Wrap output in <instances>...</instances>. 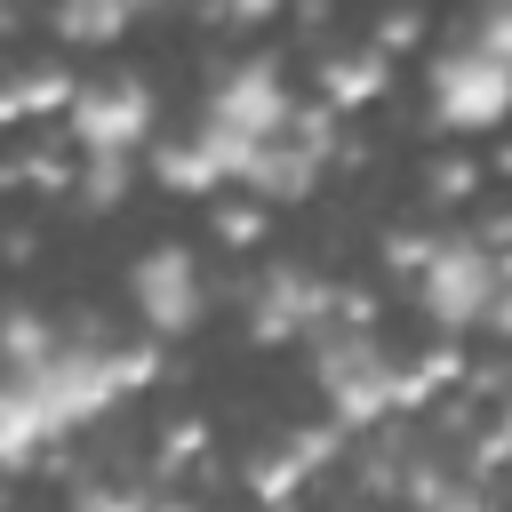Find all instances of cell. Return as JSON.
Returning a JSON list of instances; mask_svg holds the SVG:
<instances>
[{
	"label": "cell",
	"instance_id": "cell-1",
	"mask_svg": "<svg viewBox=\"0 0 512 512\" xmlns=\"http://www.w3.org/2000/svg\"><path fill=\"white\" fill-rule=\"evenodd\" d=\"M144 368H152L144 352H112V344H96V336H56L48 352L8 360V384H0V440H8V456L24 464L48 432L88 424V416L112 408Z\"/></svg>",
	"mask_w": 512,
	"mask_h": 512
},
{
	"label": "cell",
	"instance_id": "cell-2",
	"mask_svg": "<svg viewBox=\"0 0 512 512\" xmlns=\"http://www.w3.org/2000/svg\"><path fill=\"white\" fill-rule=\"evenodd\" d=\"M312 352H320V392H328V408L344 424H368V416H384L400 400V368L384 360V344L360 320H328L312 336Z\"/></svg>",
	"mask_w": 512,
	"mask_h": 512
},
{
	"label": "cell",
	"instance_id": "cell-3",
	"mask_svg": "<svg viewBox=\"0 0 512 512\" xmlns=\"http://www.w3.org/2000/svg\"><path fill=\"white\" fill-rule=\"evenodd\" d=\"M432 112L448 128H496L512 112V56L488 40H456L432 64Z\"/></svg>",
	"mask_w": 512,
	"mask_h": 512
},
{
	"label": "cell",
	"instance_id": "cell-4",
	"mask_svg": "<svg viewBox=\"0 0 512 512\" xmlns=\"http://www.w3.org/2000/svg\"><path fill=\"white\" fill-rule=\"evenodd\" d=\"M416 304L440 328H472L496 312V256L480 240H432L416 256Z\"/></svg>",
	"mask_w": 512,
	"mask_h": 512
},
{
	"label": "cell",
	"instance_id": "cell-5",
	"mask_svg": "<svg viewBox=\"0 0 512 512\" xmlns=\"http://www.w3.org/2000/svg\"><path fill=\"white\" fill-rule=\"evenodd\" d=\"M152 128V88L136 72H96L72 96V136L88 144V160H128Z\"/></svg>",
	"mask_w": 512,
	"mask_h": 512
},
{
	"label": "cell",
	"instance_id": "cell-6",
	"mask_svg": "<svg viewBox=\"0 0 512 512\" xmlns=\"http://www.w3.org/2000/svg\"><path fill=\"white\" fill-rule=\"evenodd\" d=\"M128 296H136L144 328H160V336H184V328L200 320V304H208L192 248H152V256H136V272H128Z\"/></svg>",
	"mask_w": 512,
	"mask_h": 512
},
{
	"label": "cell",
	"instance_id": "cell-7",
	"mask_svg": "<svg viewBox=\"0 0 512 512\" xmlns=\"http://www.w3.org/2000/svg\"><path fill=\"white\" fill-rule=\"evenodd\" d=\"M328 288H320V272H304V264H272V272H256V288H248V328L256 336H320L328 320Z\"/></svg>",
	"mask_w": 512,
	"mask_h": 512
},
{
	"label": "cell",
	"instance_id": "cell-8",
	"mask_svg": "<svg viewBox=\"0 0 512 512\" xmlns=\"http://www.w3.org/2000/svg\"><path fill=\"white\" fill-rule=\"evenodd\" d=\"M320 144H328V128H288V136H272L264 152H256V168H248V184L256 192H304L312 184V168H320Z\"/></svg>",
	"mask_w": 512,
	"mask_h": 512
},
{
	"label": "cell",
	"instance_id": "cell-9",
	"mask_svg": "<svg viewBox=\"0 0 512 512\" xmlns=\"http://www.w3.org/2000/svg\"><path fill=\"white\" fill-rule=\"evenodd\" d=\"M128 24V8H56V32L64 40H112Z\"/></svg>",
	"mask_w": 512,
	"mask_h": 512
},
{
	"label": "cell",
	"instance_id": "cell-10",
	"mask_svg": "<svg viewBox=\"0 0 512 512\" xmlns=\"http://www.w3.org/2000/svg\"><path fill=\"white\" fill-rule=\"evenodd\" d=\"M120 184H128V160H88V200H96V208L120 200Z\"/></svg>",
	"mask_w": 512,
	"mask_h": 512
},
{
	"label": "cell",
	"instance_id": "cell-11",
	"mask_svg": "<svg viewBox=\"0 0 512 512\" xmlns=\"http://www.w3.org/2000/svg\"><path fill=\"white\" fill-rule=\"evenodd\" d=\"M432 512H488V496L464 488V480H448V488H432Z\"/></svg>",
	"mask_w": 512,
	"mask_h": 512
},
{
	"label": "cell",
	"instance_id": "cell-12",
	"mask_svg": "<svg viewBox=\"0 0 512 512\" xmlns=\"http://www.w3.org/2000/svg\"><path fill=\"white\" fill-rule=\"evenodd\" d=\"M104 512H192V504H168V496H128V504H104Z\"/></svg>",
	"mask_w": 512,
	"mask_h": 512
}]
</instances>
